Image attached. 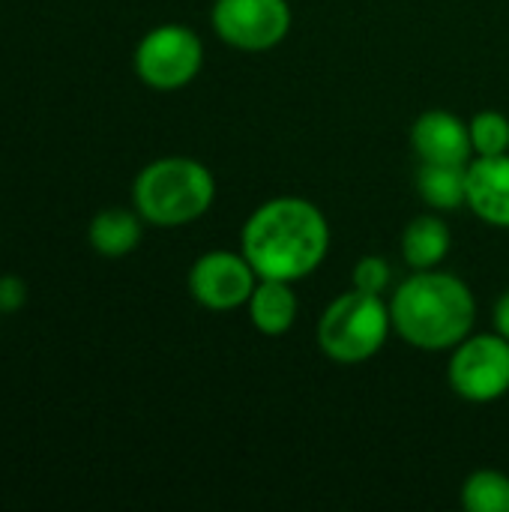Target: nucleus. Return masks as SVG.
I'll return each mask as SVG.
<instances>
[{"label":"nucleus","instance_id":"obj_1","mask_svg":"<svg viewBox=\"0 0 509 512\" xmlns=\"http://www.w3.org/2000/svg\"><path fill=\"white\" fill-rule=\"evenodd\" d=\"M330 249L327 216L300 195L264 201L240 231V252L258 279L300 282L312 276Z\"/></svg>","mask_w":509,"mask_h":512},{"label":"nucleus","instance_id":"obj_2","mask_svg":"<svg viewBox=\"0 0 509 512\" xmlns=\"http://www.w3.org/2000/svg\"><path fill=\"white\" fill-rule=\"evenodd\" d=\"M393 330L417 351H453L477 321L474 291L453 273L417 270L390 300Z\"/></svg>","mask_w":509,"mask_h":512},{"label":"nucleus","instance_id":"obj_3","mask_svg":"<svg viewBox=\"0 0 509 512\" xmlns=\"http://www.w3.org/2000/svg\"><path fill=\"white\" fill-rule=\"evenodd\" d=\"M216 201V177L189 156H162L144 165L132 183V207L147 225L180 228L201 219Z\"/></svg>","mask_w":509,"mask_h":512},{"label":"nucleus","instance_id":"obj_4","mask_svg":"<svg viewBox=\"0 0 509 512\" xmlns=\"http://www.w3.org/2000/svg\"><path fill=\"white\" fill-rule=\"evenodd\" d=\"M390 330L393 318L384 297L351 288L324 309L318 321V348L333 363L357 366L387 345Z\"/></svg>","mask_w":509,"mask_h":512},{"label":"nucleus","instance_id":"obj_5","mask_svg":"<svg viewBox=\"0 0 509 512\" xmlns=\"http://www.w3.org/2000/svg\"><path fill=\"white\" fill-rule=\"evenodd\" d=\"M132 66L144 87L174 93L198 78L204 66V42L186 24H159L138 39Z\"/></svg>","mask_w":509,"mask_h":512},{"label":"nucleus","instance_id":"obj_6","mask_svg":"<svg viewBox=\"0 0 509 512\" xmlns=\"http://www.w3.org/2000/svg\"><path fill=\"white\" fill-rule=\"evenodd\" d=\"M450 390L471 405H492L509 393V342L501 333H471L450 351Z\"/></svg>","mask_w":509,"mask_h":512},{"label":"nucleus","instance_id":"obj_7","mask_svg":"<svg viewBox=\"0 0 509 512\" xmlns=\"http://www.w3.org/2000/svg\"><path fill=\"white\" fill-rule=\"evenodd\" d=\"M210 24L225 45L258 54L285 42L294 12L288 0H216Z\"/></svg>","mask_w":509,"mask_h":512},{"label":"nucleus","instance_id":"obj_8","mask_svg":"<svg viewBox=\"0 0 509 512\" xmlns=\"http://www.w3.org/2000/svg\"><path fill=\"white\" fill-rule=\"evenodd\" d=\"M189 294L210 312H234L249 303L258 273L243 252L213 249L189 267Z\"/></svg>","mask_w":509,"mask_h":512},{"label":"nucleus","instance_id":"obj_9","mask_svg":"<svg viewBox=\"0 0 509 512\" xmlns=\"http://www.w3.org/2000/svg\"><path fill=\"white\" fill-rule=\"evenodd\" d=\"M411 147L420 162L432 165H468L474 159L471 126L447 108H429L414 120Z\"/></svg>","mask_w":509,"mask_h":512},{"label":"nucleus","instance_id":"obj_10","mask_svg":"<svg viewBox=\"0 0 509 512\" xmlns=\"http://www.w3.org/2000/svg\"><path fill=\"white\" fill-rule=\"evenodd\" d=\"M465 207L492 228H509V153L474 156L468 162Z\"/></svg>","mask_w":509,"mask_h":512},{"label":"nucleus","instance_id":"obj_11","mask_svg":"<svg viewBox=\"0 0 509 512\" xmlns=\"http://www.w3.org/2000/svg\"><path fill=\"white\" fill-rule=\"evenodd\" d=\"M249 321L261 336L279 339L285 333H291L294 321H297V294H294V282H282V279H258L249 303Z\"/></svg>","mask_w":509,"mask_h":512},{"label":"nucleus","instance_id":"obj_12","mask_svg":"<svg viewBox=\"0 0 509 512\" xmlns=\"http://www.w3.org/2000/svg\"><path fill=\"white\" fill-rule=\"evenodd\" d=\"M144 219L141 213L132 207H105L99 210L90 225H87V240L93 246L96 255L102 258H126L138 249L141 237H144Z\"/></svg>","mask_w":509,"mask_h":512},{"label":"nucleus","instance_id":"obj_13","mask_svg":"<svg viewBox=\"0 0 509 512\" xmlns=\"http://www.w3.org/2000/svg\"><path fill=\"white\" fill-rule=\"evenodd\" d=\"M399 246H402V258H405L408 267H414V270H435L450 255L453 234H450V225L441 216L423 213V216H417V219H411L405 225Z\"/></svg>","mask_w":509,"mask_h":512},{"label":"nucleus","instance_id":"obj_14","mask_svg":"<svg viewBox=\"0 0 509 512\" xmlns=\"http://www.w3.org/2000/svg\"><path fill=\"white\" fill-rule=\"evenodd\" d=\"M465 171L468 165H432L417 168V195L435 213H453L465 207Z\"/></svg>","mask_w":509,"mask_h":512},{"label":"nucleus","instance_id":"obj_15","mask_svg":"<svg viewBox=\"0 0 509 512\" xmlns=\"http://www.w3.org/2000/svg\"><path fill=\"white\" fill-rule=\"evenodd\" d=\"M462 507L468 512H509V477L501 471H474L462 486Z\"/></svg>","mask_w":509,"mask_h":512},{"label":"nucleus","instance_id":"obj_16","mask_svg":"<svg viewBox=\"0 0 509 512\" xmlns=\"http://www.w3.org/2000/svg\"><path fill=\"white\" fill-rule=\"evenodd\" d=\"M474 156H504L509 153V117L501 111H480L471 117Z\"/></svg>","mask_w":509,"mask_h":512},{"label":"nucleus","instance_id":"obj_17","mask_svg":"<svg viewBox=\"0 0 509 512\" xmlns=\"http://www.w3.org/2000/svg\"><path fill=\"white\" fill-rule=\"evenodd\" d=\"M390 279H393V270L387 264V258L381 255H363L357 264H354V273H351V288L357 291H366V294H381L390 288Z\"/></svg>","mask_w":509,"mask_h":512},{"label":"nucleus","instance_id":"obj_18","mask_svg":"<svg viewBox=\"0 0 509 512\" xmlns=\"http://www.w3.org/2000/svg\"><path fill=\"white\" fill-rule=\"evenodd\" d=\"M27 303V285L21 276L6 273L0 276V315H12Z\"/></svg>","mask_w":509,"mask_h":512},{"label":"nucleus","instance_id":"obj_19","mask_svg":"<svg viewBox=\"0 0 509 512\" xmlns=\"http://www.w3.org/2000/svg\"><path fill=\"white\" fill-rule=\"evenodd\" d=\"M492 324H495V333H501L509 342V291H504L498 300H495V309H492Z\"/></svg>","mask_w":509,"mask_h":512}]
</instances>
